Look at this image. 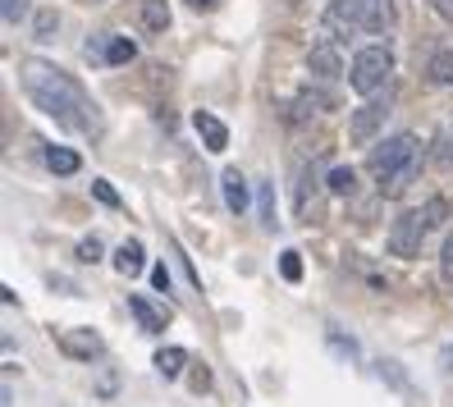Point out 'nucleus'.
<instances>
[{
    "mask_svg": "<svg viewBox=\"0 0 453 407\" xmlns=\"http://www.w3.org/2000/svg\"><path fill=\"white\" fill-rule=\"evenodd\" d=\"M261 225L265 229H275V183H261Z\"/></svg>",
    "mask_w": 453,
    "mask_h": 407,
    "instance_id": "6ab92c4d",
    "label": "nucleus"
},
{
    "mask_svg": "<svg viewBox=\"0 0 453 407\" xmlns=\"http://www.w3.org/2000/svg\"><path fill=\"white\" fill-rule=\"evenodd\" d=\"M326 183H330V193H334V197H353L357 174H353L349 165H339V170H330V179H326Z\"/></svg>",
    "mask_w": 453,
    "mask_h": 407,
    "instance_id": "f3484780",
    "label": "nucleus"
},
{
    "mask_svg": "<svg viewBox=\"0 0 453 407\" xmlns=\"http://www.w3.org/2000/svg\"><path fill=\"white\" fill-rule=\"evenodd\" d=\"M366 170L376 179L380 197H403L412 188V179L421 174V138L417 133H394L380 147H371Z\"/></svg>",
    "mask_w": 453,
    "mask_h": 407,
    "instance_id": "f03ea898",
    "label": "nucleus"
},
{
    "mask_svg": "<svg viewBox=\"0 0 453 407\" xmlns=\"http://www.w3.org/2000/svg\"><path fill=\"white\" fill-rule=\"evenodd\" d=\"M151 284L161 288V293H170V270H165V265H156V270H151Z\"/></svg>",
    "mask_w": 453,
    "mask_h": 407,
    "instance_id": "393cba45",
    "label": "nucleus"
},
{
    "mask_svg": "<svg viewBox=\"0 0 453 407\" xmlns=\"http://www.w3.org/2000/svg\"><path fill=\"white\" fill-rule=\"evenodd\" d=\"M389 73H394L389 46H362L353 56V69H349V88L357 96H380L389 88Z\"/></svg>",
    "mask_w": 453,
    "mask_h": 407,
    "instance_id": "39448f33",
    "label": "nucleus"
},
{
    "mask_svg": "<svg viewBox=\"0 0 453 407\" xmlns=\"http://www.w3.org/2000/svg\"><path fill=\"white\" fill-rule=\"evenodd\" d=\"M385 115H389V96L380 101V96H366V105L362 111H353V124H349V138H353V147H366L376 133L385 128Z\"/></svg>",
    "mask_w": 453,
    "mask_h": 407,
    "instance_id": "423d86ee",
    "label": "nucleus"
},
{
    "mask_svg": "<svg viewBox=\"0 0 453 407\" xmlns=\"http://www.w3.org/2000/svg\"><path fill=\"white\" fill-rule=\"evenodd\" d=\"M444 165H449V174H453V124L444 128Z\"/></svg>",
    "mask_w": 453,
    "mask_h": 407,
    "instance_id": "a878e982",
    "label": "nucleus"
},
{
    "mask_svg": "<svg viewBox=\"0 0 453 407\" xmlns=\"http://www.w3.org/2000/svg\"><path fill=\"white\" fill-rule=\"evenodd\" d=\"M92 193H96V202H105V206H119V193H115V188L105 183V179H96V183H92Z\"/></svg>",
    "mask_w": 453,
    "mask_h": 407,
    "instance_id": "5701e85b",
    "label": "nucleus"
},
{
    "mask_svg": "<svg viewBox=\"0 0 453 407\" xmlns=\"http://www.w3.org/2000/svg\"><path fill=\"white\" fill-rule=\"evenodd\" d=\"M193 128L202 133L206 151H225V147H229V128H225L216 115H211V111H197V115H193Z\"/></svg>",
    "mask_w": 453,
    "mask_h": 407,
    "instance_id": "6e6552de",
    "label": "nucleus"
},
{
    "mask_svg": "<svg viewBox=\"0 0 453 407\" xmlns=\"http://www.w3.org/2000/svg\"><path fill=\"white\" fill-rule=\"evenodd\" d=\"M78 261H101V238H83V242H78Z\"/></svg>",
    "mask_w": 453,
    "mask_h": 407,
    "instance_id": "4be33fe9",
    "label": "nucleus"
},
{
    "mask_svg": "<svg viewBox=\"0 0 453 407\" xmlns=\"http://www.w3.org/2000/svg\"><path fill=\"white\" fill-rule=\"evenodd\" d=\"M444 366H453V348H449V352H444Z\"/></svg>",
    "mask_w": 453,
    "mask_h": 407,
    "instance_id": "c756f323",
    "label": "nucleus"
},
{
    "mask_svg": "<svg viewBox=\"0 0 453 407\" xmlns=\"http://www.w3.org/2000/svg\"><path fill=\"white\" fill-rule=\"evenodd\" d=\"M183 362H188V352H183V348H161V352H156V371H161L165 380H174L183 371Z\"/></svg>",
    "mask_w": 453,
    "mask_h": 407,
    "instance_id": "2eb2a0df",
    "label": "nucleus"
},
{
    "mask_svg": "<svg viewBox=\"0 0 453 407\" xmlns=\"http://www.w3.org/2000/svg\"><path fill=\"white\" fill-rule=\"evenodd\" d=\"M431 5H435V10H440V14L453 23V0H431Z\"/></svg>",
    "mask_w": 453,
    "mask_h": 407,
    "instance_id": "cd10ccee",
    "label": "nucleus"
},
{
    "mask_svg": "<svg viewBox=\"0 0 453 407\" xmlns=\"http://www.w3.org/2000/svg\"><path fill=\"white\" fill-rule=\"evenodd\" d=\"M444 215H449V202H444V197H431L421 211H403V215L389 225V252L403 257V261L421 257V242L431 238V229L444 225Z\"/></svg>",
    "mask_w": 453,
    "mask_h": 407,
    "instance_id": "7ed1b4c3",
    "label": "nucleus"
},
{
    "mask_svg": "<svg viewBox=\"0 0 453 407\" xmlns=\"http://www.w3.org/2000/svg\"><path fill=\"white\" fill-rule=\"evenodd\" d=\"M128 311H133V316H138V325H142V330H147V334H161V330H165V316H161V311H156V307L147 303V297H142V293H133V297H128Z\"/></svg>",
    "mask_w": 453,
    "mask_h": 407,
    "instance_id": "9d476101",
    "label": "nucleus"
},
{
    "mask_svg": "<svg viewBox=\"0 0 453 407\" xmlns=\"http://www.w3.org/2000/svg\"><path fill=\"white\" fill-rule=\"evenodd\" d=\"M142 28L147 33H165L170 28V10H165V0H142Z\"/></svg>",
    "mask_w": 453,
    "mask_h": 407,
    "instance_id": "ddd939ff",
    "label": "nucleus"
},
{
    "mask_svg": "<svg viewBox=\"0 0 453 407\" xmlns=\"http://www.w3.org/2000/svg\"><path fill=\"white\" fill-rule=\"evenodd\" d=\"M311 73H321V78H339V73H343L334 42H321V46H311Z\"/></svg>",
    "mask_w": 453,
    "mask_h": 407,
    "instance_id": "f8f14e48",
    "label": "nucleus"
},
{
    "mask_svg": "<svg viewBox=\"0 0 453 407\" xmlns=\"http://www.w3.org/2000/svg\"><path fill=\"white\" fill-rule=\"evenodd\" d=\"M431 78L440 88H453V50H435L431 56Z\"/></svg>",
    "mask_w": 453,
    "mask_h": 407,
    "instance_id": "dca6fc26",
    "label": "nucleus"
},
{
    "mask_svg": "<svg viewBox=\"0 0 453 407\" xmlns=\"http://www.w3.org/2000/svg\"><path fill=\"white\" fill-rule=\"evenodd\" d=\"M220 188H225V206H229L234 215H243V211H248V179L238 174V170H225V174H220Z\"/></svg>",
    "mask_w": 453,
    "mask_h": 407,
    "instance_id": "1a4fd4ad",
    "label": "nucleus"
},
{
    "mask_svg": "<svg viewBox=\"0 0 453 407\" xmlns=\"http://www.w3.org/2000/svg\"><path fill=\"white\" fill-rule=\"evenodd\" d=\"M50 28H56V14H42V19H37V33L50 37Z\"/></svg>",
    "mask_w": 453,
    "mask_h": 407,
    "instance_id": "bb28decb",
    "label": "nucleus"
},
{
    "mask_svg": "<svg viewBox=\"0 0 453 407\" xmlns=\"http://www.w3.org/2000/svg\"><path fill=\"white\" fill-rule=\"evenodd\" d=\"M0 10H5V23H19L23 14H28V5H23V0H5Z\"/></svg>",
    "mask_w": 453,
    "mask_h": 407,
    "instance_id": "b1692460",
    "label": "nucleus"
},
{
    "mask_svg": "<svg viewBox=\"0 0 453 407\" xmlns=\"http://www.w3.org/2000/svg\"><path fill=\"white\" fill-rule=\"evenodd\" d=\"M330 33H389L394 28V0H334L326 10Z\"/></svg>",
    "mask_w": 453,
    "mask_h": 407,
    "instance_id": "20e7f679",
    "label": "nucleus"
},
{
    "mask_svg": "<svg viewBox=\"0 0 453 407\" xmlns=\"http://www.w3.org/2000/svg\"><path fill=\"white\" fill-rule=\"evenodd\" d=\"M19 83L28 92V101L46 119H56L69 133H96V105L88 101V92L78 88V78L65 73L60 65L46 60H23L19 65Z\"/></svg>",
    "mask_w": 453,
    "mask_h": 407,
    "instance_id": "f257e3e1",
    "label": "nucleus"
},
{
    "mask_svg": "<svg viewBox=\"0 0 453 407\" xmlns=\"http://www.w3.org/2000/svg\"><path fill=\"white\" fill-rule=\"evenodd\" d=\"M440 280L453 288V234H444V252H440Z\"/></svg>",
    "mask_w": 453,
    "mask_h": 407,
    "instance_id": "412c9836",
    "label": "nucleus"
},
{
    "mask_svg": "<svg viewBox=\"0 0 453 407\" xmlns=\"http://www.w3.org/2000/svg\"><path fill=\"white\" fill-rule=\"evenodd\" d=\"M142 265H147V252H142V242H138V238L119 242V252H115V270H119V275H138Z\"/></svg>",
    "mask_w": 453,
    "mask_h": 407,
    "instance_id": "9b49d317",
    "label": "nucleus"
},
{
    "mask_svg": "<svg viewBox=\"0 0 453 407\" xmlns=\"http://www.w3.org/2000/svg\"><path fill=\"white\" fill-rule=\"evenodd\" d=\"M280 275H284L288 284H298V280H303V261H298V252H284V257H280Z\"/></svg>",
    "mask_w": 453,
    "mask_h": 407,
    "instance_id": "aec40b11",
    "label": "nucleus"
},
{
    "mask_svg": "<svg viewBox=\"0 0 453 407\" xmlns=\"http://www.w3.org/2000/svg\"><path fill=\"white\" fill-rule=\"evenodd\" d=\"M188 5H193V10H211V5H216V0H188Z\"/></svg>",
    "mask_w": 453,
    "mask_h": 407,
    "instance_id": "c85d7f7f",
    "label": "nucleus"
},
{
    "mask_svg": "<svg viewBox=\"0 0 453 407\" xmlns=\"http://www.w3.org/2000/svg\"><path fill=\"white\" fill-rule=\"evenodd\" d=\"M133 56H138V46H133L128 37H115V33L88 42V60H96V65H128Z\"/></svg>",
    "mask_w": 453,
    "mask_h": 407,
    "instance_id": "0eeeda50",
    "label": "nucleus"
},
{
    "mask_svg": "<svg viewBox=\"0 0 453 407\" xmlns=\"http://www.w3.org/2000/svg\"><path fill=\"white\" fill-rule=\"evenodd\" d=\"M65 348L73 352V357H96L101 339H96V334H65Z\"/></svg>",
    "mask_w": 453,
    "mask_h": 407,
    "instance_id": "a211bd4d",
    "label": "nucleus"
},
{
    "mask_svg": "<svg viewBox=\"0 0 453 407\" xmlns=\"http://www.w3.org/2000/svg\"><path fill=\"white\" fill-rule=\"evenodd\" d=\"M46 165L56 170V174H78V151H69V147H46Z\"/></svg>",
    "mask_w": 453,
    "mask_h": 407,
    "instance_id": "4468645a",
    "label": "nucleus"
}]
</instances>
